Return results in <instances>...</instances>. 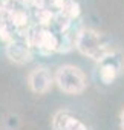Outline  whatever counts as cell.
<instances>
[{"label":"cell","instance_id":"cell-7","mask_svg":"<svg viewBox=\"0 0 124 130\" xmlns=\"http://www.w3.org/2000/svg\"><path fill=\"white\" fill-rule=\"evenodd\" d=\"M38 51L41 54H51V52L58 51V37L54 32H51L48 28L43 32V38H41V43H40Z\"/></svg>","mask_w":124,"mask_h":130},{"label":"cell","instance_id":"cell-8","mask_svg":"<svg viewBox=\"0 0 124 130\" xmlns=\"http://www.w3.org/2000/svg\"><path fill=\"white\" fill-rule=\"evenodd\" d=\"M63 11L71 20H74V19H77V17H80V14H81V9H80V5L75 2V0H66V5H65V8L61 9Z\"/></svg>","mask_w":124,"mask_h":130},{"label":"cell","instance_id":"cell-4","mask_svg":"<svg viewBox=\"0 0 124 130\" xmlns=\"http://www.w3.org/2000/svg\"><path fill=\"white\" fill-rule=\"evenodd\" d=\"M54 75L46 66H37L28 74V86L34 93H46L54 84Z\"/></svg>","mask_w":124,"mask_h":130},{"label":"cell","instance_id":"cell-3","mask_svg":"<svg viewBox=\"0 0 124 130\" xmlns=\"http://www.w3.org/2000/svg\"><path fill=\"white\" fill-rule=\"evenodd\" d=\"M98 77L104 84H112L124 72V54L121 51H110L98 63Z\"/></svg>","mask_w":124,"mask_h":130},{"label":"cell","instance_id":"cell-10","mask_svg":"<svg viewBox=\"0 0 124 130\" xmlns=\"http://www.w3.org/2000/svg\"><path fill=\"white\" fill-rule=\"evenodd\" d=\"M119 127L121 130H124V109L119 112Z\"/></svg>","mask_w":124,"mask_h":130},{"label":"cell","instance_id":"cell-5","mask_svg":"<svg viewBox=\"0 0 124 130\" xmlns=\"http://www.w3.org/2000/svg\"><path fill=\"white\" fill-rule=\"evenodd\" d=\"M5 54L9 58V61H12L14 64H20V66L32 60L31 46L26 43L25 38H12L9 43H6Z\"/></svg>","mask_w":124,"mask_h":130},{"label":"cell","instance_id":"cell-1","mask_svg":"<svg viewBox=\"0 0 124 130\" xmlns=\"http://www.w3.org/2000/svg\"><path fill=\"white\" fill-rule=\"evenodd\" d=\"M74 46L81 55H84L97 63H100L110 51H113L109 46V43L104 40L103 34H100L98 31L90 29V28H83L77 32Z\"/></svg>","mask_w":124,"mask_h":130},{"label":"cell","instance_id":"cell-2","mask_svg":"<svg viewBox=\"0 0 124 130\" xmlns=\"http://www.w3.org/2000/svg\"><path fill=\"white\" fill-rule=\"evenodd\" d=\"M54 81L57 87L69 95L83 93L87 87V78L84 72L74 64H63L55 71Z\"/></svg>","mask_w":124,"mask_h":130},{"label":"cell","instance_id":"cell-6","mask_svg":"<svg viewBox=\"0 0 124 130\" xmlns=\"http://www.w3.org/2000/svg\"><path fill=\"white\" fill-rule=\"evenodd\" d=\"M52 128L54 130H87V127L77 119L69 110H58L52 118Z\"/></svg>","mask_w":124,"mask_h":130},{"label":"cell","instance_id":"cell-9","mask_svg":"<svg viewBox=\"0 0 124 130\" xmlns=\"http://www.w3.org/2000/svg\"><path fill=\"white\" fill-rule=\"evenodd\" d=\"M35 17H37L40 26H46V25H49V23L54 20V14H52L49 9L43 8V6H40V8L35 11Z\"/></svg>","mask_w":124,"mask_h":130}]
</instances>
